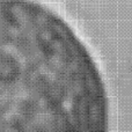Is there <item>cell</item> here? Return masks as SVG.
<instances>
[{"mask_svg": "<svg viewBox=\"0 0 132 132\" xmlns=\"http://www.w3.org/2000/svg\"><path fill=\"white\" fill-rule=\"evenodd\" d=\"M110 104L90 50L36 0H0V132H109Z\"/></svg>", "mask_w": 132, "mask_h": 132, "instance_id": "1", "label": "cell"}]
</instances>
